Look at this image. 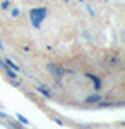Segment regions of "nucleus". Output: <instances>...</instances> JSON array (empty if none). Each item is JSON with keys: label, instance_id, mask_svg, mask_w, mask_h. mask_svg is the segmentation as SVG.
Returning <instances> with one entry per match:
<instances>
[{"label": "nucleus", "instance_id": "f257e3e1", "mask_svg": "<svg viewBox=\"0 0 125 129\" xmlns=\"http://www.w3.org/2000/svg\"><path fill=\"white\" fill-rule=\"evenodd\" d=\"M45 16H46V10L45 9H33L31 10V21H33V24L39 28V24H41V21L45 19Z\"/></svg>", "mask_w": 125, "mask_h": 129}, {"label": "nucleus", "instance_id": "20e7f679", "mask_svg": "<svg viewBox=\"0 0 125 129\" xmlns=\"http://www.w3.org/2000/svg\"><path fill=\"white\" fill-rule=\"evenodd\" d=\"M38 91H41L43 95H46V96H51V93H50L46 88H43V86H38Z\"/></svg>", "mask_w": 125, "mask_h": 129}, {"label": "nucleus", "instance_id": "7ed1b4c3", "mask_svg": "<svg viewBox=\"0 0 125 129\" xmlns=\"http://www.w3.org/2000/svg\"><path fill=\"white\" fill-rule=\"evenodd\" d=\"M5 64H7L14 72H17V71H19V66H16V64H14V62H10V60H5Z\"/></svg>", "mask_w": 125, "mask_h": 129}, {"label": "nucleus", "instance_id": "423d86ee", "mask_svg": "<svg viewBox=\"0 0 125 129\" xmlns=\"http://www.w3.org/2000/svg\"><path fill=\"white\" fill-rule=\"evenodd\" d=\"M0 48H4V45H2V43H0Z\"/></svg>", "mask_w": 125, "mask_h": 129}, {"label": "nucleus", "instance_id": "f03ea898", "mask_svg": "<svg viewBox=\"0 0 125 129\" xmlns=\"http://www.w3.org/2000/svg\"><path fill=\"white\" fill-rule=\"evenodd\" d=\"M48 71L53 74V76H58V78H60V76H64L65 72H69V71L62 69L60 66H55V64H50V66H48Z\"/></svg>", "mask_w": 125, "mask_h": 129}, {"label": "nucleus", "instance_id": "39448f33", "mask_svg": "<svg viewBox=\"0 0 125 129\" xmlns=\"http://www.w3.org/2000/svg\"><path fill=\"white\" fill-rule=\"evenodd\" d=\"M99 100H101V96L98 95V96H89L86 102H87V103H93V102H99Z\"/></svg>", "mask_w": 125, "mask_h": 129}]
</instances>
